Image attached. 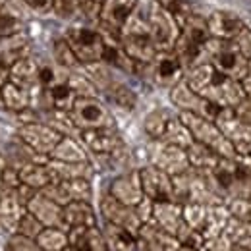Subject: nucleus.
<instances>
[{"label":"nucleus","mask_w":251,"mask_h":251,"mask_svg":"<svg viewBox=\"0 0 251 251\" xmlns=\"http://www.w3.org/2000/svg\"><path fill=\"white\" fill-rule=\"evenodd\" d=\"M99 2H102V0H99Z\"/></svg>","instance_id":"obj_63"},{"label":"nucleus","mask_w":251,"mask_h":251,"mask_svg":"<svg viewBox=\"0 0 251 251\" xmlns=\"http://www.w3.org/2000/svg\"><path fill=\"white\" fill-rule=\"evenodd\" d=\"M215 124L219 126L220 131L232 141V145L236 147V153L251 143V124L238 116L236 108L224 106L219 112V116L215 118Z\"/></svg>","instance_id":"obj_15"},{"label":"nucleus","mask_w":251,"mask_h":251,"mask_svg":"<svg viewBox=\"0 0 251 251\" xmlns=\"http://www.w3.org/2000/svg\"><path fill=\"white\" fill-rule=\"evenodd\" d=\"M10 81L18 83L20 87H25L31 93L35 87L41 89V85H39V64L31 60L29 56L20 58L10 68Z\"/></svg>","instance_id":"obj_24"},{"label":"nucleus","mask_w":251,"mask_h":251,"mask_svg":"<svg viewBox=\"0 0 251 251\" xmlns=\"http://www.w3.org/2000/svg\"><path fill=\"white\" fill-rule=\"evenodd\" d=\"M238 155H251V143L250 145H246L242 151H238Z\"/></svg>","instance_id":"obj_56"},{"label":"nucleus","mask_w":251,"mask_h":251,"mask_svg":"<svg viewBox=\"0 0 251 251\" xmlns=\"http://www.w3.org/2000/svg\"><path fill=\"white\" fill-rule=\"evenodd\" d=\"M68 244L79 251H108L102 230L95 226H74L68 230Z\"/></svg>","instance_id":"obj_22"},{"label":"nucleus","mask_w":251,"mask_h":251,"mask_svg":"<svg viewBox=\"0 0 251 251\" xmlns=\"http://www.w3.org/2000/svg\"><path fill=\"white\" fill-rule=\"evenodd\" d=\"M153 224H157L158 228H162L164 232L176 236L182 244V240L188 236L191 230L186 220H184V213H182V203L178 201H157L153 205Z\"/></svg>","instance_id":"obj_11"},{"label":"nucleus","mask_w":251,"mask_h":251,"mask_svg":"<svg viewBox=\"0 0 251 251\" xmlns=\"http://www.w3.org/2000/svg\"><path fill=\"white\" fill-rule=\"evenodd\" d=\"M83 66H85V75L93 81L97 89L106 91V89H108V85L114 81V79H112V75H110V72L106 70V66H102L100 62L83 64Z\"/></svg>","instance_id":"obj_44"},{"label":"nucleus","mask_w":251,"mask_h":251,"mask_svg":"<svg viewBox=\"0 0 251 251\" xmlns=\"http://www.w3.org/2000/svg\"><path fill=\"white\" fill-rule=\"evenodd\" d=\"M170 118H172V116H170V112H168V110H164V108H157V110L149 112V114H147V118H145V122H143V127H145L147 135H149V137H153V139H160Z\"/></svg>","instance_id":"obj_38"},{"label":"nucleus","mask_w":251,"mask_h":251,"mask_svg":"<svg viewBox=\"0 0 251 251\" xmlns=\"http://www.w3.org/2000/svg\"><path fill=\"white\" fill-rule=\"evenodd\" d=\"M18 174H20L22 184L37 189V191L49 186L50 182H54L52 172H50L47 162H25L18 168Z\"/></svg>","instance_id":"obj_25"},{"label":"nucleus","mask_w":251,"mask_h":251,"mask_svg":"<svg viewBox=\"0 0 251 251\" xmlns=\"http://www.w3.org/2000/svg\"><path fill=\"white\" fill-rule=\"evenodd\" d=\"M70 116L77 129H95V127H114V118L110 110L97 97H77Z\"/></svg>","instance_id":"obj_6"},{"label":"nucleus","mask_w":251,"mask_h":251,"mask_svg":"<svg viewBox=\"0 0 251 251\" xmlns=\"http://www.w3.org/2000/svg\"><path fill=\"white\" fill-rule=\"evenodd\" d=\"M184 79L195 93L219 106L236 108L248 97L242 81L219 72L211 62H201L189 68Z\"/></svg>","instance_id":"obj_1"},{"label":"nucleus","mask_w":251,"mask_h":251,"mask_svg":"<svg viewBox=\"0 0 251 251\" xmlns=\"http://www.w3.org/2000/svg\"><path fill=\"white\" fill-rule=\"evenodd\" d=\"M6 8V0H0V10H4Z\"/></svg>","instance_id":"obj_61"},{"label":"nucleus","mask_w":251,"mask_h":251,"mask_svg":"<svg viewBox=\"0 0 251 251\" xmlns=\"http://www.w3.org/2000/svg\"><path fill=\"white\" fill-rule=\"evenodd\" d=\"M43 97L47 100V108H58V110H68V112L72 110V106L77 99V95L74 93V89L68 85L66 79L43 89Z\"/></svg>","instance_id":"obj_29"},{"label":"nucleus","mask_w":251,"mask_h":251,"mask_svg":"<svg viewBox=\"0 0 251 251\" xmlns=\"http://www.w3.org/2000/svg\"><path fill=\"white\" fill-rule=\"evenodd\" d=\"M50 158L54 160H64V162H85L87 160V151L70 135H64L50 153Z\"/></svg>","instance_id":"obj_34"},{"label":"nucleus","mask_w":251,"mask_h":251,"mask_svg":"<svg viewBox=\"0 0 251 251\" xmlns=\"http://www.w3.org/2000/svg\"><path fill=\"white\" fill-rule=\"evenodd\" d=\"M137 242L143 248V251H180L182 244L176 236L164 232L153 222L141 224L137 232Z\"/></svg>","instance_id":"obj_19"},{"label":"nucleus","mask_w":251,"mask_h":251,"mask_svg":"<svg viewBox=\"0 0 251 251\" xmlns=\"http://www.w3.org/2000/svg\"><path fill=\"white\" fill-rule=\"evenodd\" d=\"M205 54L211 56V64L230 77L244 81L250 70V56L236 45L234 39L222 41V39H213L205 45Z\"/></svg>","instance_id":"obj_2"},{"label":"nucleus","mask_w":251,"mask_h":251,"mask_svg":"<svg viewBox=\"0 0 251 251\" xmlns=\"http://www.w3.org/2000/svg\"><path fill=\"white\" fill-rule=\"evenodd\" d=\"M47 124L50 126V127H54L58 133L70 135V137H72L74 131H79L77 126L74 124V120H72V116H70L68 110L49 108V112H47Z\"/></svg>","instance_id":"obj_37"},{"label":"nucleus","mask_w":251,"mask_h":251,"mask_svg":"<svg viewBox=\"0 0 251 251\" xmlns=\"http://www.w3.org/2000/svg\"><path fill=\"white\" fill-rule=\"evenodd\" d=\"M25 209L41 220L43 226H54V228H62L68 232V226L64 222V207L54 203L52 199H49L45 193L37 191L29 199V203L25 205Z\"/></svg>","instance_id":"obj_18"},{"label":"nucleus","mask_w":251,"mask_h":251,"mask_svg":"<svg viewBox=\"0 0 251 251\" xmlns=\"http://www.w3.org/2000/svg\"><path fill=\"white\" fill-rule=\"evenodd\" d=\"M4 251H43L41 246L37 244V240L33 238H27V236H22V234H10L6 246H4Z\"/></svg>","instance_id":"obj_47"},{"label":"nucleus","mask_w":251,"mask_h":251,"mask_svg":"<svg viewBox=\"0 0 251 251\" xmlns=\"http://www.w3.org/2000/svg\"><path fill=\"white\" fill-rule=\"evenodd\" d=\"M139 178H141V188L145 197H149L151 201H174V184H172V176L166 174L164 170L157 168L155 164H149L145 168L139 170Z\"/></svg>","instance_id":"obj_14"},{"label":"nucleus","mask_w":251,"mask_h":251,"mask_svg":"<svg viewBox=\"0 0 251 251\" xmlns=\"http://www.w3.org/2000/svg\"><path fill=\"white\" fill-rule=\"evenodd\" d=\"M110 195L114 199H118L120 203L135 207L143 197V188H141V178H139V170L127 172L124 176H118L112 184H110Z\"/></svg>","instance_id":"obj_21"},{"label":"nucleus","mask_w":251,"mask_h":251,"mask_svg":"<svg viewBox=\"0 0 251 251\" xmlns=\"http://www.w3.org/2000/svg\"><path fill=\"white\" fill-rule=\"evenodd\" d=\"M102 234H104L108 251H135L139 248L137 236L131 234L129 230L122 228V226H116V224L106 222Z\"/></svg>","instance_id":"obj_26"},{"label":"nucleus","mask_w":251,"mask_h":251,"mask_svg":"<svg viewBox=\"0 0 251 251\" xmlns=\"http://www.w3.org/2000/svg\"><path fill=\"white\" fill-rule=\"evenodd\" d=\"M224 236L232 242V246L236 248H244V250H251V220H240L230 217Z\"/></svg>","instance_id":"obj_35"},{"label":"nucleus","mask_w":251,"mask_h":251,"mask_svg":"<svg viewBox=\"0 0 251 251\" xmlns=\"http://www.w3.org/2000/svg\"><path fill=\"white\" fill-rule=\"evenodd\" d=\"M106 93H108V97H110L118 106H122V108H126V110H131V108L137 104V97H135V93H133L127 85H124V83L112 81V83L108 85Z\"/></svg>","instance_id":"obj_40"},{"label":"nucleus","mask_w":251,"mask_h":251,"mask_svg":"<svg viewBox=\"0 0 251 251\" xmlns=\"http://www.w3.org/2000/svg\"><path fill=\"white\" fill-rule=\"evenodd\" d=\"M2 102H4V108L12 110V112H24L31 106V91H27L25 87H20L18 83L14 81H6L2 87Z\"/></svg>","instance_id":"obj_31"},{"label":"nucleus","mask_w":251,"mask_h":251,"mask_svg":"<svg viewBox=\"0 0 251 251\" xmlns=\"http://www.w3.org/2000/svg\"><path fill=\"white\" fill-rule=\"evenodd\" d=\"M37 244L43 251H62L68 246V232L62 228L45 226L37 236Z\"/></svg>","instance_id":"obj_36"},{"label":"nucleus","mask_w":251,"mask_h":251,"mask_svg":"<svg viewBox=\"0 0 251 251\" xmlns=\"http://www.w3.org/2000/svg\"><path fill=\"white\" fill-rule=\"evenodd\" d=\"M207 27L213 39H222V41H230L236 39L242 29L246 27V24L240 20L238 14L228 12V10H215L209 18H207Z\"/></svg>","instance_id":"obj_20"},{"label":"nucleus","mask_w":251,"mask_h":251,"mask_svg":"<svg viewBox=\"0 0 251 251\" xmlns=\"http://www.w3.org/2000/svg\"><path fill=\"white\" fill-rule=\"evenodd\" d=\"M0 195H2V193H0Z\"/></svg>","instance_id":"obj_64"},{"label":"nucleus","mask_w":251,"mask_h":251,"mask_svg":"<svg viewBox=\"0 0 251 251\" xmlns=\"http://www.w3.org/2000/svg\"><path fill=\"white\" fill-rule=\"evenodd\" d=\"M232 242L222 234L217 238H209L203 242V246L199 248V251H232Z\"/></svg>","instance_id":"obj_49"},{"label":"nucleus","mask_w":251,"mask_h":251,"mask_svg":"<svg viewBox=\"0 0 251 251\" xmlns=\"http://www.w3.org/2000/svg\"><path fill=\"white\" fill-rule=\"evenodd\" d=\"M25 213V205L18 199L14 189H4L0 195V228L8 234H16L22 215Z\"/></svg>","instance_id":"obj_23"},{"label":"nucleus","mask_w":251,"mask_h":251,"mask_svg":"<svg viewBox=\"0 0 251 251\" xmlns=\"http://www.w3.org/2000/svg\"><path fill=\"white\" fill-rule=\"evenodd\" d=\"M147 25L158 50H174V45L180 37V27L176 18L164 4L157 0L151 4L147 14Z\"/></svg>","instance_id":"obj_5"},{"label":"nucleus","mask_w":251,"mask_h":251,"mask_svg":"<svg viewBox=\"0 0 251 251\" xmlns=\"http://www.w3.org/2000/svg\"><path fill=\"white\" fill-rule=\"evenodd\" d=\"M234 41H236V45H238V47H240V49H242V50H244V52L251 58V31L250 29H248V27H244L242 33H240Z\"/></svg>","instance_id":"obj_52"},{"label":"nucleus","mask_w":251,"mask_h":251,"mask_svg":"<svg viewBox=\"0 0 251 251\" xmlns=\"http://www.w3.org/2000/svg\"><path fill=\"white\" fill-rule=\"evenodd\" d=\"M180 118H182V122L188 126V129L191 131L193 141L213 149L222 158H234L238 155L236 147L232 145V141L220 131V127L213 120L197 116L193 112H180Z\"/></svg>","instance_id":"obj_4"},{"label":"nucleus","mask_w":251,"mask_h":251,"mask_svg":"<svg viewBox=\"0 0 251 251\" xmlns=\"http://www.w3.org/2000/svg\"><path fill=\"white\" fill-rule=\"evenodd\" d=\"M66 81H68V85L74 89V93L77 95V97H97V93H99V89L95 87V83L85 74L68 72Z\"/></svg>","instance_id":"obj_42"},{"label":"nucleus","mask_w":251,"mask_h":251,"mask_svg":"<svg viewBox=\"0 0 251 251\" xmlns=\"http://www.w3.org/2000/svg\"><path fill=\"white\" fill-rule=\"evenodd\" d=\"M230 211L226 207V203H217V205H209L207 209V219H205V224H203V238L209 240V238H217V236H222L224 230H226V224L230 220Z\"/></svg>","instance_id":"obj_30"},{"label":"nucleus","mask_w":251,"mask_h":251,"mask_svg":"<svg viewBox=\"0 0 251 251\" xmlns=\"http://www.w3.org/2000/svg\"><path fill=\"white\" fill-rule=\"evenodd\" d=\"M81 143L95 155H108L116 157L124 149V141L114 127H95L79 131Z\"/></svg>","instance_id":"obj_13"},{"label":"nucleus","mask_w":251,"mask_h":251,"mask_svg":"<svg viewBox=\"0 0 251 251\" xmlns=\"http://www.w3.org/2000/svg\"><path fill=\"white\" fill-rule=\"evenodd\" d=\"M43 228H45V226H43V222L25 209V213H24V215H22V219H20V224H18V230H16V232H18V234H22V236H27V238L37 240V236L41 234V230H43Z\"/></svg>","instance_id":"obj_45"},{"label":"nucleus","mask_w":251,"mask_h":251,"mask_svg":"<svg viewBox=\"0 0 251 251\" xmlns=\"http://www.w3.org/2000/svg\"><path fill=\"white\" fill-rule=\"evenodd\" d=\"M52 12L60 20H72L81 12V0H52Z\"/></svg>","instance_id":"obj_48"},{"label":"nucleus","mask_w":251,"mask_h":251,"mask_svg":"<svg viewBox=\"0 0 251 251\" xmlns=\"http://www.w3.org/2000/svg\"><path fill=\"white\" fill-rule=\"evenodd\" d=\"M120 45H122L126 54L135 64L153 62L155 56L158 54V49L149 33L147 22H143L135 14L127 20V24L120 33Z\"/></svg>","instance_id":"obj_3"},{"label":"nucleus","mask_w":251,"mask_h":251,"mask_svg":"<svg viewBox=\"0 0 251 251\" xmlns=\"http://www.w3.org/2000/svg\"><path fill=\"white\" fill-rule=\"evenodd\" d=\"M242 85H244V89H246V93L251 95V58H250V70H248V75L244 77V81H242Z\"/></svg>","instance_id":"obj_55"},{"label":"nucleus","mask_w":251,"mask_h":251,"mask_svg":"<svg viewBox=\"0 0 251 251\" xmlns=\"http://www.w3.org/2000/svg\"><path fill=\"white\" fill-rule=\"evenodd\" d=\"M170 100L174 106L180 108V112H193L197 116L209 118L215 122V118L219 116V112L224 106H219L207 99H203L201 95H197L188 83L186 79H180L174 87H170Z\"/></svg>","instance_id":"obj_8"},{"label":"nucleus","mask_w":251,"mask_h":251,"mask_svg":"<svg viewBox=\"0 0 251 251\" xmlns=\"http://www.w3.org/2000/svg\"><path fill=\"white\" fill-rule=\"evenodd\" d=\"M232 251H251V250H244V248H236V246H234V248H232Z\"/></svg>","instance_id":"obj_60"},{"label":"nucleus","mask_w":251,"mask_h":251,"mask_svg":"<svg viewBox=\"0 0 251 251\" xmlns=\"http://www.w3.org/2000/svg\"><path fill=\"white\" fill-rule=\"evenodd\" d=\"M0 108H4V102H2V91H0Z\"/></svg>","instance_id":"obj_62"},{"label":"nucleus","mask_w":251,"mask_h":251,"mask_svg":"<svg viewBox=\"0 0 251 251\" xmlns=\"http://www.w3.org/2000/svg\"><path fill=\"white\" fill-rule=\"evenodd\" d=\"M158 141H164V143H170V145H176V147H182V149H188L189 145L193 143V135L188 129V126L182 122V118L178 116H172L166 124V129L162 133V137Z\"/></svg>","instance_id":"obj_33"},{"label":"nucleus","mask_w":251,"mask_h":251,"mask_svg":"<svg viewBox=\"0 0 251 251\" xmlns=\"http://www.w3.org/2000/svg\"><path fill=\"white\" fill-rule=\"evenodd\" d=\"M153 205H155V201H151L149 197H143L135 205V213H137V217H139V220L143 224L145 222H151V219H153Z\"/></svg>","instance_id":"obj_51"},{"label":"nucleus","mask_w":251,"mask_h":251,"mask_svg":"<svg viewBox=\"0 0 251 251\" xmlns=\"http://www.w3.org/2000/svg\"><path fill=\"white\" fill-rule=\"evenodd\" d=\"M20 184H22V180H20L18 168H14V166H8V164H6L4 172H2V182H0V188L18 189V188H20Z\"/></svg>","instance_id":"obj_50"},{"label":"nucleus","mask_w":251,"mask_h":251,"mask_svg":"<svg viewBox=\"0 0 251 251\" xmlns=\"http://www.w3.org/2000/svg\"><path fill=\"white\" fill-rule=\"evenodd\" d=\"M180 251H199V250H195V248H189V246H182V248H180Z\"/></svg>","instance_id":"obj_58"},{"label":"nucleus","mask_w":251,"mask_h":251,"mask_svg":"<svg viewBox=\"0 0 251 251\" xmlns=\"http://www.w3.org/2000/svg\"><path fill=\"white\" fill-rule=\"evenodd\" d=\"M54 60L64 70H75L77 66H81V62L77 60V56L74 54V50L66 39H58L54 43Z\"/></svg>","instance_id":"obj_43"},{"label":"nucleus","mask_w":251,"mask_h":251,"mask_svg":"<svg viewBox=\"0 0 251 251\" xmlns=\"http://www.w3.org/2000/svg\"><path fill=\"white\" fill-rule=\"evenodd\" d=\"M207 209H209V205H205V203H195V201L182 205L184 220H186V224H188L189 228L199 230V232L203 230V224H205V219H207Z\"/></svg>","instance_id":"obj_39"},{"label":"nucleus","mask_w":251,"mask_h":251,"mask_svg":"<svg viewBox=\"0 0 251 251\" xmlns=\"http://www.w3.org/2000/svg\"><path fill=\"white\" fill-rule=\"evenodd\" d=\"M236 112H238L240 118H244L246 122H250L251 124V95H248V97L236 106Z\"/></svg>","instance_id":"obj_53"},{"label":"nucleus","mask_w":251,"mask_h":251,"mask_svg":"<svg viewBox=\"0 0 251 251\" xmlns=\"http://www.w3.org/2000/svg\"><path fill=\"white\" fill-rule=\"evenodd\" d=\"M64 222L68 230L74 226H95L97 215L89 201H70L64 205Z\"/></svg>","instance_id":"obj_28"},{"label":"nucleus","mask_w":251,"mask_h":251,"mask_svg":"<svg viewBox=\"0 0 251 251\" xmlns=\"http://www.w3.org/2000/svg\"><path fill=\"white\" fill-rule=\"evenodd\" d=\"M47 164H49L54 180H74V178L91 180V176H93V166L89 164V160H85V162H64V160L49 158Z\"/></svg>","instance_id":"obj_27"},{"label":"nucleus","mask_w":251,"mask_h":251,"mask_svg":"<svg viewBox=\"0 0 251 251\" xmlns=\"http://www.w3.org/2000/svg\"><path fill=\"white\" fill-rule=\"evenodd\" d=\"M25 4L39 14H45V12L52 10V0H25Z\"/></svg>","instance_id":"obj_54"},{"label":"nucleus","mask_w":251,"mask_h":251,"mask_svg":"<svg viewBox=\"0 0 251 251\" xmlns=\"http://www.w3.org/2000/svg\"><path fill=\"white\" fill-rule=\"evenodd\" d=\"M157 141V145L151 151V164H155L157 168L164 170L170 176H178L182 172H186L189 168V160L186 149L164 143V141Z\"/></svg>","instance_id":"obj_16"},{"label":"nucleus","mask_w":251,"mask_h":251,"mask_svg":"<svg viewBox=\"0 0 251 251\" xmlns=\"http://www.w3.org/2000/svg\"><path fill=\"white\" fill-rule=\"evenodd\" d=\"M226 207L234 219L251 220V197H230Z\"/></svg>","instance_id":"obj_46"},{"label":"nucleus","mask_w":251,"mask_h":251,"mask_svg":"<svg viewBox=\"0 0 251 251\" xmlns=\"http://www.w3.org/2000/svg\"><path fill=\"white\" fill-rule=\"evenodd\" d=\"M4 168H6V160L0 155V182H2V172H4Z\"/></svg>","instance_id":"obj_57"},{"label":"nucleus","mask_w":251,"mask_h":251,"mask_svg":"<svg viewBox=\"0 0 251 251\" xmlns=\"http://www.w3.org/2000/svg\"><path fill=\"white\" fill-rule=\"evenodd\" d=\"M100 213L106 222L110 224H116V226H122L126 230H129L131 234L137 236L139 228H141V220L135 213V207H129V205H124L120 203L118 199H114L110 193L102 197L100 201Z\"/></svg>","instance_id":"obj_17"},{"label":"nucleus","mask_w":251,"mask_h":251,"mask_svg":"<svg viewBox=\"0 0 251 251\" xmlns=\"http://www.w3.org/2000/svg\"><path fill=\"white\" fill-rule=\"evenodd\" d=\"M64 135L58 133L54 127L47 124V122H24L18 129V139H22L29 149H33L39 155L50 157V153L54 151V147L58 145V141Z\"/></svg>","instance_id":"obj_9"},{"label":"nucleus","mask_w":251,"mask_h":251,"mask_svg":"<svg viewBox=\"0 0 251 251\" xmlns=\"http://www.w3.org/2000/svg\"><path fill=\"white\" fill-rule=\"evenodd\" d=\"M62 251H79V250H75V248H72V246H70V244H68V246H66V248H64Z\"/></svg>","instance_id":"obj_59"},{"label":"nucleus","mask_w":251,"mask_h":251,"mask_svg":"<svg viewBox=\"0 0 251 251\" xmlns=\"http://www.w3.org/2000/svg\"><path fill=\"white\" fill-rule=\"evenodd\" d=\"M149 66V77L160 87H174L180 79H184V66L174 50H158Z\"/></svg>","instance_id":"obj_12"},{"label":"nucleus","mask_w":251,"mask_h":251,"mask_svg":"<svg viewBox=\"0 0 251 251\" xmlns=\"http://www.w3.org/2000/svg\"><path fill=\"white\" fill-rule=\"evenodd\" d=\"M68 191L72 201H91L93 189L87 178H74V180H60Z\"/></svg>","instance_id":"obj_41"},{"label":"nucleus","mask_w":251,"mask_h":251,"mask_svg":"<svg viewBox=\"0 0 251 251\" xmlns=\"http://www.w3.org/2000/svg\"><path fill=\"white\" fill-rule=\"evenodd\" d=\"M64 39L72 47L74 54L77 56L81 66L102 60V50H104L102 33L89 29V27H72V29H68Z\"/></svg>","instance_id":"obj_7"},{"label":"nucleus","mask_w":251,"mask_h":251,"mask_svg":"<svg viewBox=\"0 0 251 251\" xmlns=\"http://www.w3.org/2000/svg\"><path fill=\"white\" fill-rule=\"evenodd\" d=\"M186 153H188L189 166L195 168V170H199V172H209V170H213L220 162V158H222L220 155H217L213 149H209V147H205V145H201V143H197V141H193V143L189 145L188 149H186Z\"/></svg>","instance_id":"obj_32"},{"label":"nucleus","mask_w":251,"mask_h":251,"mask_svg":"<svg viewBox=\"0 0 251 251\" xmlns=\"http://www.w3.org/2000/svg\"><path fill=\"white\" fill-rule=\"evenodd\" d=\"M137 0H102L99 24L106 35L120 41V33L127 24V20L135 14Z\"/></svg>","instance_id":"obj_10"}]
</instances>
